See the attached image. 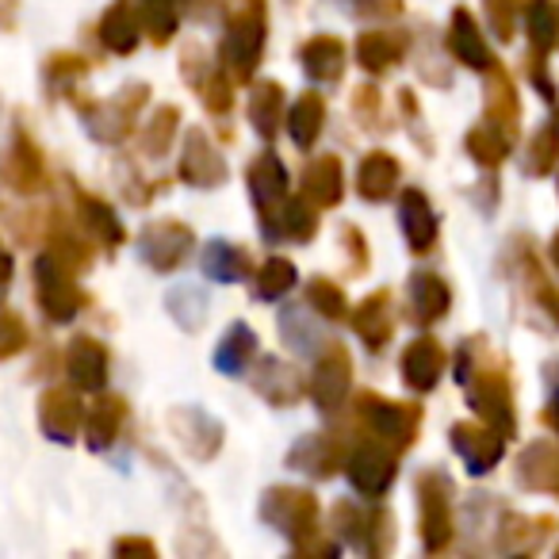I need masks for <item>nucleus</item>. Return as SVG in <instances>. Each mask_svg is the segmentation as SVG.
Masks as SVG:
<instances>
[{
  "instance_id": "29",
  "label": "nucleus",
  "mask_w": 559,
  "mask_h": 559,
  "mask_svg": "<svg viewBox=\"0 0 559 559\" xmlns=\"http://www.w3.org/2000/svg\"><path fill=\"white\" fill-rule=\"evenodd\" d=\"M399 162L395 154H388V150H372V154H365V162H360L357 169V192L360 200L368 203H383L395 195V185H399Z\"/></svg>"
},
{
  "instance_id": "45",
  "label": "nucleus",
  "mask_w": 559,
  "mask_h": 559,
  "mask_svg": "<svg viewBox=\"0 0 559 559\" xmlns=\"http://www.w3.org/2000/svg\"><path fill=\"white\" fill-rule=\"evenodd\" d=\"M467 154L475 157L479 165H502L506 154H510V134L498 131V127H475L467 134Z\"/></svg>"
},
{
  "instance_id": "5",
  "label": "nucleus",
  "mask_w": 559,
  "mask_h": 559,
  "mask_svg": "<svg viewBox=\"0 0 559 559\" xmlns=\"http://www.w3.org/2000/svg\"><path fill=\"white\" fill-rule=\"evenodd\" d=\"M261 521L292 544H304L319 528V498L304 487H269L261 495Z\"/></svg>"
},
{
  "instance_id": "21",
  "label": "nucleus",
  "mask_w": 559,
  "mask_h": 559,
  "mask_svg": "<svg viewBox=\"0 0 559 559\" xmlns=\"http://www.w3.org/2000/svg\"><path fill=\"white\" fill-rule=\"evenodd\" d=\"M353 330H357V337L368 345L372 353H380L383 345L395 337V299H391V292H372V296H365V304H357V311L349 314Z\"/></svg>"
},
{
  "instance_id": "49",
  "label": "nucleus",
  "mask_w": 559,
  "mask_h": 559,
  "mask_svg": "<svg viewBox=\"0 0 559 559\" xmlns=\"http://www.w3.org/2000/svg\"><path fill=\"white\" fill-rule=\"evenodd\" d=\"M556 162H559V131L556 127H540L533 134V146H528V173L544 177V173H551Z\"/></svg>"
},
{
  "instance_id": "23",
  "label": "nucleus",
  "mask_w": 559,
  "mask_h": 559,
  "mask_svg": "<svg viewBox=\"0 0 559 559\" xmlns=\"http://www.w3.org/2000/svg\"><path fill=\"white\" fill-rule=\"evenodd\" d=\"M345 195V165L337 154H322L307 165L304 173V200L314 203L319 211H330L337 207Z\"/></svg>"
},
{
  "instance_id": "17",
  "label": "nucleus",
  "mask_w": 559,
  "mask_h": 559,
  "mask_svg": "<svg viewBox=\"0 0 559 559\" xmlns=\"http://www.w3.org/2000/svg\"><path fill=\"white\" fill-rule=\"evenodd\" d=\"M249 388L272 406H296L304 399V372L296 365L280 357H257L253 372H249Z\"/></svg>"
},
{
  "instance_id": "22",
  "label": "nucleus",
  "mask_w": 559,
  "mask_h": 559,
  "mask_svg": "<svg viewBox=\"0 0 559 559\" xmlns=\"http://www.w3.org/2000/svg\"><path fill=\"white\" fill-rule=\"evenodd\" d=\"M73 207H78V226L93 241H100L104 249H119L127 241L123 223H119L116 207H111L108 200H100V195L78 188V195H73Z\"/></svg>"
},
{
  "instance_id": "27",
  "label": "nucleus",
  "mask_w": 559,
  "mask_h": 559,
  "mask_svg": "<svg viewBox=\"0 0 559 559\" xmlns=\"http://www.w3.org/2000/svg\"><path fill=\"white\" fill-rule=\"evenodd\" d=\"M127 421V403L119 395H100L93 406L85 411V426H81V437L93 452H104L116 444L119 429Z\"/></svg>"
},
{
  "instance_id": "50",
  "label": "nucleus",
  "mask_w": 559,
  "mask_h": 559,
  "mask_svg": "<svg viewBox=\"0 0 559 559\" xmlns=\"http://www.w3.org/2000/svg\"><path fill=\"white\" fill-rule=\"evenodd\" d=\"M88 70H93V66H88V58H81V55H55L47 62V81H50V85H58V88H66L73 78H85Z\"/></svg>"
},
{
  "instance_id": "39",
  "label": "nucleus",
  "mask_w": 559,
  "mask_h": 559,
  "mask_svg": "<svg viewBox=\"0 0 559 559\" xmlns=\"http://www.w3.org/2000/svg\"><path fill=\"white\" fill-rule=\"evenodd\" d=\"M139 20H142V32L150 35V43L165 47L180 27V0H142Z\"/></svg>"
},
{
  "instance_id": "44",
  "label": "nucleus",
  "mask_w": 559,
  "mask_h": 559,
  "mask_svg": "<svg viewBox=\"0 0 559 559\" xmlns=\"http://www.w3.org/2000/svg\"><path fill=\"white\" fill-rule=\"evenodd\" d=\"M195 88L203 93V108H207L211 116H226V111L234 108V78L223 70V62L207 66V73H203Z\"/></svg>"
},
{
  "instance_id": "1",
  "label": "nucleus",
  "mask_w": 559,
  "mask_h": 559,
  "mask_svg": "<svg viewBox=\"0 0 559 559\" xmlns=\"http://www.w3.org/2000/svg\"><path fill=\"white\" fill-rule=\"evenodd\" d=\"M264 39H269V16H264V0H253L249 9H238L226 24L223 50L218 62L234 81H253L257 66L264 58Z\"/></svg>"
},
{
  "instance_id": "19",
  "label": "nucleus",
  "mask_w": 559,
  "mask_h": 559,
  "mask_svg": "<svg viewBox=\"0 0 559 559\" xmlns=\"http://www.w3.org/2000/svg\"><path fill=\"white\" fill-rule=\"evenodd\" d=\"M449 437H452V449H456V456L464 460L475 475L490 472V467L502 460L506 437L498 433L495 426H479V421H456Z\"/></svg>"
},
{
  "instance_id": "47",
  "label": "nucleus",
  "mask_w": 559,
  "mask_h": 559,
  "mask_svg": "<svg viewBox=\"0 0 559 559\" xmlns=\"http://www.w3.org/2000/svg\"><path fill=\"white\" fill-rule=\"evenodd\" d=\"M280 334H284V342H288L292 349H299V353H314V345H326V342H322V330L311 326L299 307H288V311L280 314Z\"/></svg>"
},
{
  "instance_id": "18",
  "label": "nucleus",
  "mask_w": 559,
  "mask_h": 559,
  "mask_svg": "<svg viewBox=\"0 0 559 559\" xmlns=\"http://www.w3.org/2000/svg\"><path fill=\"white\" fill-rule=\"evenodd\" d=\"M345 456H349V449H345L337 433H307L292 444L288 467L314 475V479H334V472L345 467Z\"/></svg>"
},
{
  "instance_id": "3",
  "label": "nucleus",
  "mask_w": 559,
  "mask_h": 559,
  "mask_svg": "<svg viewBox=\"0 0 559 559\" xmlns=\"http://www.w3.org/2000/svg\"><path fill=\"white\" fill-rule=\"evenodd\" d=\"M357 421L376 437V441L403 452L418 441L421 406L395 403V399H383V395H376V391H365V395H357Z\"/></svg>"
},
{
  "instance_id": "55",
  "label": "nucleus",
  "mask_w": 559,
  "mask_h": 559,
  "mask_svg": "<svg viewBox=\"0 0 559 559\" xmlns=\"http://www.w3.org/2000/svg\"><path fill=\"white\" fill-rule=\"evenodd\" d=\"M299 556H337V540H311L307 536L304 544H296Z\"/></svg>"
},
{
  "instance_id": "16",
  "label": "nucleus",
  "mask_w": 559,
  "mask_h": 559,
  "mask_svg": "<svg viewBox=\"0 0 559 559\" xmlns=\"http://www.w3.org/2000/svg\"><path fill=\"white\" fill-rule=\"evenodd\" d=\"M85 426V403L70 388H47L39 395V429L58 444H73Z\"/></svg>"
},
{
  "instance_id": "48",
  "label": "nucleus",
  "mask_w": 559,
  "mask_h": 559,
  "mask_svg": "<svg viewBox=\"0 0 559 559\" xmlns=\"http://www.w3.org/2000/svg\"><path fill=\"white\" fill-rule=\"evenodd\" d=\"M32 345V330L16 311H0V360H12Z\"/></svg>"
},
{
  "instance_id": "42",
  "label": "nucleus",
  "mask_w": 559,
  "mask_h": 559,
  "mask_svg": "<svg viewBox=\"0 0 559 559\" xmlns=\"http://www.w3.org/2000/svg\"><path fill=\"white\" fill-rule=\"evenodd\" d=\"M177 131H180V111L165 104V108H157L154 116H150L146 131H142V139H139V150L146 157H165L173 142H177Z\"/></svg>"
},
{
  "instance_id": "46",
  "label": "nucleus",
  "mask_w": 559,
  "mask_h": 559,
  "mask_svg": "<svg viewBox=\"0 0 559 559\" xmlns=\"http://www.w3.org/2000/svg\"><path fill=\"white\" fill-rule=\"evenodd\" d=\"M528 35H533V47L536 50H551V43H556L559 35V9L551 4V0H528Z\"/></svg>"
},
{
  "instance_id": "51",
  "label": "nucleus",
  "mask_w": 559,
  "mask_h": 559,
  "mask_svg": "<svg viewBox=\"0 0 559 559\" xmlns=\"http://www.w3.org/2000/svg\"><path fill=\"white\" fill-rule=\"evenodd\" d=\"M483 4H487V20H490V27H495L498 39H510L521 0H483Z\"/></svg>"
},
{
  "instance_id": "34",
  "label": "nucleus",
  "mask_w": 559,
  "mask_h": 559,
  "mask_svg": "<svg viewBox=\"0 0 559 559\" xmlns=\"http://www.w3.org/2000/svg\"><path fill=\"white\" fill-rule=\"evenodd\" d=\"M452 292L437 272H414L411 276V311L418 322H437L449 314Z\"/></svg>"
},
{
  "instance_id": "12",
  "label": "nucleus",
  "mask_w": 559,
  "mask_h": 559,
  "mask_svg": "<svg viewBox=\"0 0 559 559\" xmlns=\"http://www.w3.org/2000/svg\"><path fill=\"white\" fill-rule=\"evenodd\" d=\"M345 475H349L353 490L365 498H383L391 490L399 475V460H395V449L383 441H365L357 449H349L345 456Z\"/></svg>"
},
{
  "instance_id": "6",
  "label": "nucleus",
  "mask_w": 559,
  "mask_h": 559,
  "mask_svg": "<svg viewBox=\"0 0 559 559\" xmlns=\"http://www.w3.org/2000/svg\"><path fill=\"white\" fill-rule=\"evenodd\" d=\"M150 100V88L146 85H127L119 88L116 96H108V100H93V104H78L81 108V119H85L88 134H93L96 142H123L127 134L134 131V123H139V111L146 108Z\"/></svg>"
},
{
  "instance_id": "24",
  "label": "nucleus",
  "mask_w": 559,
  "mask_h": 559,
  "mask_svg": "<svg viewBox=\"0 0 559 559\" xmlns=\"http://www.w3.org/2000/svg\"><path fill=\"white\" fill-rule=\"evenodd\" d=\"M345 58H349V50H345V43L337 39V35H314V39H307L304 47H299V66H304V73L311 81H322V85L342 81Z\"/></svg>"
},
{
  "instance_id": "13",
  "label": "nucleus",
  "mask_w": 559,
  "mask_h": 559,
  "mask_svg": "<svg viewBox=\"0 0 559 559\" xmlns=\"http://www.w3.org/2000/svg\"><path fill=\"white\" fill-rule=\"evenodd\" d=\"M349 388H353V357H349V349H345V345H337V342H326V349H322L319 360H314L311 383H307L314 406H319L322 414L342 411L345 399H349Z\"/></svg>"
},
{
  "instance_id": "56",
  "label": "nucleus",
  "mask_w": 559,
  "mask_h": 559,
  "mask_svg": "<svg viewBox=\"0 0 559 559\" xmlns=\"http://www.w3.org/2000/svg\"><path fill=\"white\" fill-rule=\"evenodd\" d=\"M12 272H16V261H12V253L4 246H0V292L9 288V280H12Z\"/></svg>"
},
{
  "instance_id": "54",
  "label": "nucleus",
  "mask_w": 559,
  "mask_h": 559,
  "mask_svg": "<svg viewBox=\"0 0 559 559\" xmlns=\"http://www.w3.org/2000/svg\"><path fill=\"white\" fill-rule=\"evenodd\" d=\"M353 100H357V104H353V108H357V116L365 119V123H372L376 111H380V93H376L372 85H360Z\"/></svg>"
},
{
  "instance_id": "35",
  "label": "nucleus",
  "mask_w": 559,
  "mask_h": 559,
  "mask_svg": "<svg viewBox=\"0 0 559 559\" xmlns=\"http://www.w3.org/2000/svg\"><path fill=\"white\" fill-rule=\"evenodd\" d=\"M406 55V39L403 35H391V32H365L357 39V62L365 66L372 78H380V73L395 70L399 62H403Z\"/></svg>"
},
{
  "instance_id": "9",
  "label": "nucleus",
  "mask_w": 559,
  "mask_h": 559,
  "mask_svg": "<svg viewBox=\"0 0 559 559\" xmlns=\"http://www.w3.org/2000/svg\"><path fill=\"white\" fill-rule=\"evenodd\" d=\"M334 521L342 528V536L365 556H388L395 548V518H391L383 506H372V510H360V506H337Z\"/></svg>"
},
{
  "instance_id": "7",
  "label": "nucleus",
  "mask_w": 559,
  "mask_h": 559,
  "mask_svg": "<svg viewBox=\"0 0 559 559\" xmlns=\"http://www.w3.org/2000/svg\"><path fill=\"white\" fill-rule=\"evenodd\" d=\"M0 185L20 195H35L47 185V157H43L39 142L27 134L24 123H16L9 146L0 154Z\"/></svg>"
},
{
  "instance_id": "32",
  "label": "nucleus",
  "mask_w": 559,
  "mask_h": 559,
  "mask_svg": "<svg viewBox=\"0 0 559 559\" xmlns=\"http://www.w3.org/2000/svg\"><path fill=\"white\" fill-rule=\"evenodd\" d=\"M246 116L261 139H276L280 123H284V85L280 81H257L249 88Z\"/></svg>"
},
{
  "instance_id": "36",
  "label": "nucleus",
  "mask_w": 559,
  "mask_h": 559,
  "mask_svg": "<svg viewBox=\"0 0 559 559\" xmlns=\"http://www.w3.org/2000/svg\"><path fill=\"white\" fill-rule=\"evenodd\" d=\"M518 119H521V108H518V93H513V81L506 78L498 66H490L487 123L498 127V131H506V134H513V131H518Z\"/></svg>"
},
{
  "instance_id": "33",
  "label": "nucleus",
  "mask_w": 559,
  "mask_h": 559,
  "mask_svg": "<svg viewBox=\"0 0 559 559\" xmlns=\"http://www.w3.org/2000/svg\"><path fill=\"white\" fill-rule=\"evenodd\" d=\"M200 264H203V276H211L215 284H238V280H246L253 272V261H249L246 249L223 238H215L203 249Z\"/></svg>"
},
{
  "instance_id": "10",
  "label": "nucleus",
  "mask_w": 559,
  "mask_h": 559,
  "mask_svg": "<svg viewBox=\"0 0 559 559\" xmlns=\"http://www.w3.org/2000/svg\"><path fill=\"white\" fill-rule=\"evenodd\" d=\"M418 513L426 551H444L452 540V483L441 472L418 475Z\"/></svg>"
},
{
  "instance_id": "53",
  "label": "nucleus",
  "mask_w": 559,
  "mask_h": 559,
  "mask_svg": "<svg viewBox=\"0 0 559 559\" xmlns=\"http://www.w3.org/2000/svg\"><path fill=\"white\" fill-rule=\"evenodd\" d=\"M111 551H116V556H146V559H154L157 544L146 540V536H123V540L111 544Z\"/></svg>"
},
{
  "instance_id": "26",
  "label": "nucleus",
  "mask_w": 559,
  "mask_h": 559,
  "mask_svg": "<svg viewBox=\"0 0 559 559\" xmlns=\"http://www.w3.org/2000/svg\"><path fill=\"white\" fill-rule=\"evenodd\" d=\"M444 372V349L441 342H433V337H418V342L406 345L403 353V380L411 391H433L437 380H441Z\"/></svg>"
},
{
  "instance_id": "2",
  "label": "nucleus",
  "mask_w": 559,
  "mask_h": 559,
  "mask_svg": "<svg viewBox=\"0 0 559 559\" xmlns=\"http://www.w3.org/2000/svg\"><path fill=\"white\" fill-rule=\"evenodd\" d=\"M456 380L467 383V399H472L475 414H479L487 426H495L502 437L513 433V395L510 383L498 368H475L472 365V342L460 349Z\"/></svg>"
},
{
  "instance_id": "20",
  "label": "nucleus",
  "mask_w": 559,
  "mask_h": 559,
  "mask_svg": "<svg viewBox=\"0 0 559 559\" xmlns=\"http://www.w3.org/2000/svg\"><path fill=\"white\" fill-rule=\"evenodd\" d=\"M66 372H70V380L78 391H104L108 372H111L108 345L96 342V337H88V334L73 337L70 349H66Z\"/></svg>"
},
{
  "instance_id": "28",
  "label": "nucleus",
  "mask_w": 559,
  "mask_h": 559,
  "mask_svg": "<svg viewBox=\"0 0 559 559\" xmlns=\"http://www.w3.org/2000/svg\"><path fill=\"white\" fill-rule=\"evenodd\" d=\"M100 43H104V50H111V55H119V58H127V55H134V50H139L142 20H139V9H134L131 0H116V4L104 12Z\"/></svg>"
},
{
  "instance_id": "43",
  "label": "nucleus",
  "mask_w": 559,
  "mask_h": 559,
  "mask_svg": "<svg viewBox=\"0 0 559 559\" xmlns=\"http://www.w3.org/2000/svg\"><path fill=\"white\" fill-rule=\"evenodd\" d=\"M319 234V207L307 200H292L284 203L280 211V226H276V238H292V241H311Z\"/></svg>"
},
{
  "instance_id": "11",
  "label": "nucleus",
  "mask_w": 559,
  "mask_h": 559,
  "mask_svg": "<svg viewBox=\"0 0 559 559\" xmlns=\"http://www.w3.org/2000/svg\"><path fill=\"white\" fill-rule=\"evenodd\" d=\"M192 249H195V230L188 223H180V218H154L139 234V253L154 272L180 269Z\"/></svg>"
},
{
  "instance_id": "40",
  "label": "nucleus",
  "mask_w": 559,
  "mask_h": 559,
  "mask_svg": "<svg viewBox=\"0 0 559 559\" xmlns=\"http://www.w3.org/2000/svg\"><path fill=\"white\" fill-rule=\"evenodd\" d=\"M296 284H299V272L288 257H269V261L257 269V299H264V304L284 299Z\"/></svg>"
},
{
  "instance_id": "41",
  "label": "nucleus",
  "mask_w": 559,
  "mask_h": 559,
  "mask_svg": "<svg viewBox=\"0 0 559 559\" xmlns=\"http://www.w3.org/2000/svg\"><path fill=\"white\" fill-rule=\"evenodd\" d=\"M307 307H311L319 319L342 322L349 319V299H345L342 284H334L330 276H311L307 280Z\"/></svg>"
},
{
  "instance_id": "8",
  "label": "nucleus",
  "mask_w": 559,
  "mask_h": 559,
  "mask_svg": "<svg viewBox=\"0 0 559 559\" xmlns=\"http://www.w3.org/2000/svg\"><path fill=\"white\" fill-rule=\"evenodd\" d=\"M249 195H253V207L261 215L264 238H276L280 211L288 203V169L276 154H257L249 165Z\"/></svg>"
},
{
  "instance_id": "52",
  "label": "nucleus",
  "mask_w": 559,
  "mask_h": 559,
  "mask_svg": "<svg viewBox=\"0 0 559 559\" xmlns=\"http://www.w3.org/2000/svg\"><path fill=\"white\" fill-rule=\"evenodd\" d=\"M345 246H349V257H353V272H365L368 269V241L357 226H345Z\"/></svg>"
},
{
  "instance_id": "14",
  "label": "nucleus",
  "mask_w": 559,
  "mask_h": 559,
  "mask_svg": "<svg viewBox=\"0 0 559 559\" xmlns=\"http://www.w3.org/2000/svg\"><path fill=\"white\" fill-rule=\"evenodd\" d=\"M169 429H173V437H177L180 449H185L192 460H200V464H207V460L218 456L223 437H226L223 421H218L215 414L200 411V406H173Z\"/></svg>"
},
{
  "instance_id": "4",
  "label": "nucleus",
  "mask_w": 559,
  "mask_h": 559,
  "mask_svg": "<svg viewBox=\"0 0 559 559\" xmlns=\"http://www.w3.org/2000/svg\"><path fill=\"white\" fill-rule=\"evenodd\" d=\"M35 299L50 322H73L88 304V296L78 288V272L55 253H43L35 261Z\"/></svg>"
},
{
  "instance_id": "38",
  "label": "nucleus",
  "mask_w": 559,
  "mask_h": 559,
  "mask_svg": "<svg viewBox=\"0 0 559 559\" xmlns=\"http://www.w3.org/2000/svg\"><path fill=\"white\" fill-rule=\"evenodd\" d=\"M165 307H169V314L177 319L180 330L195 334V330L207 322L211 299H207V292H203L200 284H180V288H173L169 296H165Z\"/></svg>"
},
{
  "instance_id": "25",
  "label": "nucleus",
  "mask_w": 559,
  "mask_h": 559,
  "mask_svg": "<svg viewBox=\"0 0 559 559\" xmlns=\"http://www.w3.org/2000/svg\"><path fill=\"white\" fill-rule=\"evenodd\" d=\"M399 223H403V234H406V241H411L414 253H426V249L437 241L433 203L426 200L421 188H406V192L399 195Z\"/></svg>"
},
{
  "instance_id": "31",
  "label": "nucleus",
  "mask_w": 559,
  "mask_h": 559,
  "mask_svg": "<svg viewBox=\"0 0 559 559\" xmlns=\"http://www.w3.org/2000/svg\"><path fill=\"white\" fill-rule=\"evenodd\" d=\"M257 357V334L246 322H230L226 334L218 337L215 353H211V365L223 376H241L249 368V360Z\"/></svg>"
},
{
  "instance_id": "37",
  "label": "nucleus",
  "mask_w": 559,
  "mask_h": 559,
  "mask_svg": "<svg viewBox=\"0 0 559 559\" xmlns=\"http://www.w3.org/2000/svg\"><path fill=\"white\" fill-rule=\"evenodd\" d=\"M322 127H326V100L319 93H304L296 100V108L288 111V131H292V142L299 150H311L319 142Z\"/></svg>"
},
{
  "instance_id": "15",
  "label": "nucleus",
  "mask_w": 559,
  "mask_h": 559,
  "mask_svg": "<svg viewBox=\"0 0 559 559\" xmlns=\"http://www.w3.org/2000/svg\"><path fill=\"white\" fill-rule=\"evenodd\" d=\"M177 177L185 180V185H192V188H223L226 177H230V169H226L218 146L200 131V127H192V131L185 134V150H180Z\"/></svg>"
},
{
  "instance_id": "57",
  "label": "nucleus",
  "mask_w": 559,
  "mask_h": 559,
  "mask_svg": "<svg viewBox=\"0 0 559 559\" xmlns=\"http://www.w3.org/2000/svg\"><path fill=\"white\" fill-rule=\"evenodd\" d=\"M551 253H556V264H559V238H556V246H551Z\"/></svg>"
},
{
  "instance_id": "30",
  "label": "nucleus",
  "mask_w": 559,
  "mask_h": 559,
  "mask_svg": "<svg viewBox=\"0 0 559 559\" xmlns=\"http://www.w3.org/2000/svg\"><path fill=\"white\" fill-rule=\"evenodd\" d=\"M449 50L460 58L464 66H472V70H490L495 66V58H490L487 50V39H483L479 24L472 20V12L467 9H456L452 12V24H449Z\"/></svg>"
}]
</instances>
